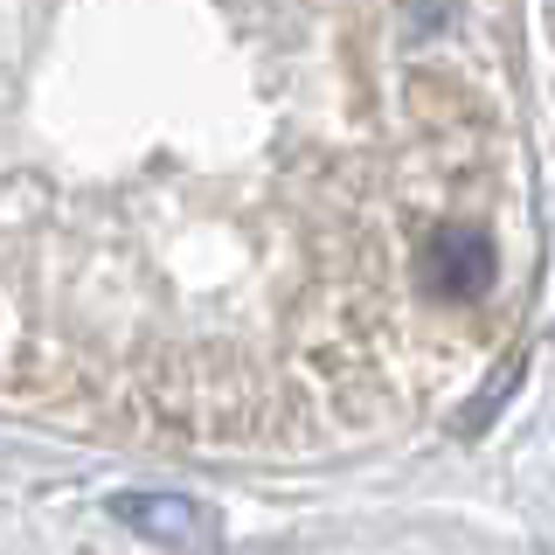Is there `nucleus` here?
<instances>
[{"instance_id":"f257e3e1","label":"nucleus","mask_w":555,"mask_h":555,"mask_svg":"<svg viewBox=\"0 0 555 555\" xmlns=\"http://www.w3.org/2000/svg\"><path fill=\"white\" fill-rule=\"evenodd\" d=\"M514 0H0V403L173 451L438 416L534 278Z\"/></svg>"}]
</instances>
